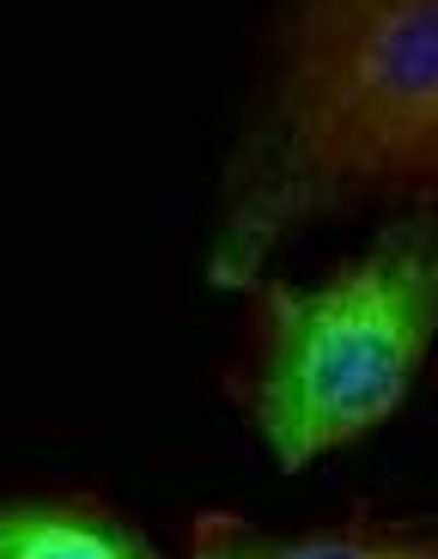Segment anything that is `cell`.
Returning <instances> with one entry per match:
<instances>
[{
	"label": "cell",
	"instance_id": "obj_1",
	"mask_svg": "<svg viewBox=\"0 0 438 559\" xmlns=\"http://www.w3.org/2000/svg\"><path fill=\"white\" fill-rule=\"evenodd\" d=\"M438 207V0H274L208 238L213 286H250L329 213Z\"/></svg>",
	"mask_w": 438,
	"mask_h": 559
},
{
	"label": "cell",
	"instance_id": "obj_2",
	"mask_svg": "<svg viewBox=\"0 0 438 559\" xmlns=\"http://www.w3.org/2000/svg\"><path fill=\"white\" fill-rule=\"evenodd\" d=\"M438 335V207H390L383 231L323 280H250L232 402L281 468L354 444L396 414Z\"/></svg>",
	"mask_w": 438,
	"mask_h": 559
},
{
	"label": "cell",
	"instance_id": "obj_3",
	"mask_svg": "<svg viewBox=\"0 0 438 559\" xmlns=\"http://www.w3.org/2000/svg\"><path fill=\"white\" fill-rule=\"evenodd\" d=\"M189 559H438V511L383 518L366 499L335 530H256L238 511H201L189 523Z\"/></svg>",
	"mask_w": 438,
	"mask_h": 559
},
{
	"label": "cell",
	"instance_id": "obj_4",
	"mask_svg": "<svg viewBox=\"0 0 438 559\" xmlns=\"http://www.w3.org/2000/svg\"><path fill=\"white\" fill-rule=\"evenodd\" d=\"M0 559H165L98 492H31L0 504Z\"/></svg>",
	"mask_w": 438,
	"mask_h": 559
}]
</instances>
